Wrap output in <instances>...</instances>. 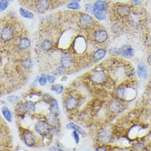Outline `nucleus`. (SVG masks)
Instances as JSON below:
<instances>
[{
	"mask_svg": "<svg viewBox=\"0 0 151 151\" xmlns=\"http://www.w3.org/2000/svg\"><path fill=\"white\" fill-rule=\"evenodd\" d=\"M116 94L117 98L122 99V100H128L131 98H133L136 95L135 89L130 87H120L116 90Z\"/></svg>",
	"mask_w": 151,
	"mask_h": 151,
	"instance_id": "nucleus-1",
	"label": "nucleus"
},
{
	"mask_svg": "<svg viewBox=\"0 0 151 151\" xmlns=\"http://www.w3.org/2000/svg\"><path fill=\"white\" fill-rule=\"evenodd\" d=\"M14 28L10 25H7L0 31V37L4 42H10L14 37Z\"/></svg>",
	"mask_w": 151,
	"mask_h": 151,
	"instance_id": "nucleus-2",
	"label": "nucleus"
},
{
	"mask_svg": "<svg viewBox=\"0 0 151 151\" xmlns=\"http://www.w3.org/2000/svg\"><path fill=\"white\" fill-rule=\"evenodd\" d=\"M78 24L82 28L91 27L94 25V18L89 13H82L78 19Z\"/></svg>",
	"mask_w": 151,
	"mask_h": 151,
	"instance_id": "nucleus-3",
	"label": "nucleus"
},
{
	"mask_svg": "<svg viewBox=\"0 0 151 151\" xmlns=\"http://www.w3.org/2000/svg\"><path fill=\"white\" fill-rule=\"evenodd\" d=\"M35 131L40 136H48L49 134V125L46 121H39L35 125Z\"/></svg>",
	"mask_w": 151,
	"mask_h": 151,
	"instance_id": "nucleus-4",
	"label": "nucleus"
},
{
	"mask_svg": "<svg viewBox=\"0 0 151 151\" xmlns=\"http://www.w3.org/2000/svg\"><path fill=\"white\" fill-rule=\"evenodd\" d=\"M112 140H113V134L110 130H103L99 133L97 136L98 142L102 144L111 143Z\"/></svg>",
	"mask_w": 151,
	"mask_h": 151,
	"instance_id": "nucleus-5",
	"label": "nucleus"
},
{
	"mask_svg": "<svg viewBox=\"0 0 151 151\" xmlns=\"http://www.w3.org/2000/svg\"><path fill=\"white\" fill-rule=\"evenodd\" d=\"M124 104L118 99H114L109 104V109L113 114H119L124 110Z\"/></svg>",
	"mask_w": 151,
	"mask_h": 151,
	"instance_id": "nucleus-6",
	"label": "nucleus"
},
{
	"mask_svg": "<svg viewBox=\"0 0 151 151\" xmlns=\"http://www.w3.org/2000/svg\"><path fill=\"white\" fill-rule=\"evenodd\" d=\"M94 41L98 44H104L107 42V40L109 39V34L107 32V31L104 29L97 30L94 31Z\"/></svg>",
	"mask_w": 151,
	"mask_h": 151,
	"instance_id": "nucleus-7",
	"label": "nucleus"
},
{
	"mask_svg": "<svg viewBox=\"0 0 151 151\" xmlns=\"http://www.w3.org/2000/svg\"><path fill=\"white\" fill-rule=\"evenodd\" d=\"M51 6L50 0H36L35 9L40 13H44L49 9Z\"/></svg>",
	"mask_w": 151,
	"mask_h": 151,
	"instance_id": "nucleus-8",
	"label": "nucleus"
},
{
	"mask_svg": "<svg viewBox=\"0 0 151 151\" xmlns=\"http://www.w3.org/2000/svg\"><path fill=\"white\" fill-rule=\"evenodd\" d=\"M79 104L78 98L73 96H68L64 101V107L68 111H73L75 110Z\"/></svg>",
	"mask_w": 151,
	"mask_h": 151,
	"instance_id": "nucleus-9",
	"label": "nucleus"
},
{
	"mask_svg": "<svg viewBox=\"0 0 151 151\" xmlns=\"http://www.w3.org/2000/svg\"><path fill=\"white\" fill-rule=\"evenodd\" d=\"M60 63L61 67L63 69H68L71 68L72 63H73L72 56L69 53H63L61 56Z\"/></svg>",
	"mask_w": 151,
	"mask_h": 151,
	"instance_id": "nucleus-10",
	"label": "nucleus"
},
{
	"mask_svg": "<svg viewBox=\"0 0 151 151\" xmlns=\"http://www.w3.org/2000/svg\"><path fill=\"white\" fill-rule=\"evenodd\" d=\"M117 14L121 18H128L131 14V8L127 4H120L116 9Z\"/></svg>",
	"mask_w": 151,
	"mask_h": 151,
	"instance_id": "nucleus-11",
	"label": "nucleus"
},
{
	"mask_svg": "<svg viewBox=\"0 0 151 151\" xmlns=\"http://www.w3.org/2000/svg\"><path fill=\"white\" fill-rule=\"evenodd\" d=\"M23 140H24V143L26 144L28 147H33L35 144V136L30 131H26L23 133Z\"/></svg>",
	"mask_w": 151,
	"mask_h": 151,
	"instance_id": "nucleus-12",
	"label": "nucleus"
},
{
	"mask_svg": "<svg viewBox=\"0 0 151 151\" xmlns=\"http://www.w3.org/2000/svg\"><path fill=\"white\" fill-rule=\"evenodd\" d=\"M91 80L97 84H102L106 80V74L102 71H95L91 75Z\"/></svg>",
	"mask_w": 151,
	"mask_h": 151,
	"instance_id": "nucleus-13",
	"label": "nucleus"
},
{
	"mask_svg": "<svg viewBox=\"0 0 151 151\" xmlns=\"http://www.w3.org/2000/svg\"><path fill=\"white\" fill-rule=\"evenodd\" d=\"M45 121L48 122L49 126H58L59 125V120L58 118V116L54 115L52 112L46 114Z\"/></svg>",
	"mask_w": 151,
	"mask_h": 151,
	"instance_id": "nucleus-14",
	"label": "nucleus"
},
{
	"mask_svg": "<svg viewBox=\"0 0 151 151\" xmlns=\"http://www.w3.org/2000/svg\"><path fill=\"white\" fill-rule=\"evenodd\" d=\"M137 74L140 77V79L146 80L148 76V69L146 65L144 63H140L137 65Z\"/></svg>",
	"mask_w": 151,
	"mask_h": 151,
	"instance_id": "nucleus-15",
	"label": "nucleus"
},
{
	"mask_svg": "<svg viewBox=\"0 0 151 151\" xmlns=\"http://www.w3.org/2000/svg\"><path fill=\"white\" fill-rule=\"evenodd\" d=\"M93 5H94V11L107 12L109 8L108 4L104 0H97Z\"/></svg>",
	"mask_w": 151,
	"mask_h": 151,
	"instance_id": "nucleus-16",
	"label": "nucleus"
},
{
	"mask_svg": "<svg viewBox=\"0 0 151 151\" xmlns=\"http://www.w3.org/2000/svg\"><path fill=\"white\" fill-rule=\"evenodd\" d=\"M106 50L104 49H98L96 51H94V54L92 55V59L93 61L97 63L100 61L102 59H104L106 55Z\"/></svg>",
	"mask_w": 151,
	"mask_h": 151,
	"instance_id": "nucleus-17",
	"label": "nucleus"
},
{
	"mask_svg": "<svg viewBox=\"0 0 151 151\" xmlns=\"http://www.w3.org/2000/svg\"><path fill=\"white\" fill-rule=\"evenodd\" d=\"M122 48V55L125 58H132L134 55V50L132 47L128 45H124L121 47Z\"/></svg>",
	"mask_w": 151,
	"mask_h": 151,
	"instance_id": "nucleus-18",
	"label": "nucleus"
},
{
	"mask_svg": "<svg viewBox=\"0 0 151 151\" xmlns=\"http://www.w3.org/2000/svg\"><path fill=\"white\" fill-rule=\"evenodd\" d=\"M53 43L51 40L49 39H45L43 40V42L40 43V49L45 52L50 51L51 50L53 49Z\"/></svg>",
	"mask_w": 151,
	"mask_h": 151,
	"instance_id": "nucleus-19",
	"label": "nucleus"
},
{
	"mask_svg": "<svg viewBox=\"0 0 151 151\" xmlns=\"http://www.w3.org/2000/svg\"><path fill=\"white\" fill-rule=\"evenodd\" d=\"M49 109H50V112H52L56 116H59L60 115V111H59V106L56 99L53 98V100L49 103Z\"/></svg>",
	"mask_w": 151,
	"mask_h": 151,
	"instance_id": "nucleus-20",
	"label": "nucleus"
},
{
	"mask_svg": "<svg viewBox=\"0 0 151 151\" xmlns=\"http://www.w3.org/2000/svg\"><path fill=\"white\" fill-rule=\"evenodd\" d=\"M66 126H67V129H68V130H73V131H77L79 134L82 135L84 137L86 136V133L85 132V131H84L83 129L81 128V127H80L79 125H76L75 123H73V122L68 123V124H67Z\"/></svg>",
	"mask_w": 151,
	"mask_h": 151,
	"instance_id": "nucleus-21",
	"label": "nucleus"
},
{
	"mask_svg": "<svg viewBox=\"0 0 151 151\" xmlns=\"http://www.w3.org/2000/svg\"><path fill=\"white\" fill-rule=\"evenodd\" d=\"M30 46V41L27 37H22L18 42V48L20 50H27Z\"/></svg>",
	"mask_w": 151,
	"mask_h": 151,
	"instance_id": "nucleus-22",
	"label": "nucleus"
},
{
	"mask_svg": "<svg viewBox=\"0 0 151 151\" xmlns=\"http://www.w3.org/2000/svg\"><path fill=\"white\" fill-rule=\"evenodd\" d=\"M93 15L95 17V18L98 19L99 21H104L107 18V12L94 11L93 12Z\"/></svg>",
	"mask_w": 151,
	"mask_h": 151,
	"instance_id": "nucleus-23",
	"label": "nucleus"
},
{
	"mask_svg": "<svg viewBox=\"0 0 151 151\" xmlns=\"http://www.w3.org/2000/svg\"><path fill=\"white\" fill-rule=\"evenodd\" d=\"M2 113L4 115V118L8 121V122H12V113L10 110L8 109L7 107H2Z\"/></svg>",
	"mask_w": 151,
	"mask_h": 151,
	"instance_id": "nucleus-24",
	"label": "nucleus"
},
{
	"mask_svg": "<svg viewBox=\"0 0 151 151\" xmlns=\"http://www.w3.org/2000/svg\"><path fill=\"white\" fill-rule=\"evenodd\" d=\"M20 13H21V15L22 16L23 18H26L28 19L34 18V14L31 12L28 11V10L25 9V8H20Z\"/></svg>",
	"mask_w": 151,
	"mask_h": 151,
	"instance_id": "nucleus-25",
	"label": "nucleus"
},
{
	"mask_svg": "<svg viewBox=\"0 0 151 151\" xmlns=\"http://www.w3.org/2000/svg\"><path fill=\"white\" fill-rule=\"evenodd\" d=\"M16 113L17 114H24L27 112V108H26V106H25V102H20L18 103V105L16 107Z\"/></svg>",
	"mask_w": 151,
	"mask_h": 151,
	"instance_id": "nucleus-26",
	"label": "nucleus"
},
{
	"mask_svg": "<svg viewBox=\"0 0 151 151\" xmlns=\"http://www.w3.org/2000/svg\"><path fill=\"white\" fill-rule=\"evenodd\" d=\"M63 86L62 84H53L51 86V90L55 92L57 94H61L63 91Z\"/></svg>",
	"mask_w": 151,
	"mask_h": 151,
	"instance_id": "nucleus-27",
	"label": "nucleus"
},
{
	"mask_svg": "<svg viewBox=\"0 0 151 151\" xmlns=\"http://www.w3.org/2000/svg\"><path fill=\"white\" fill-rule=\"evenodd\" d=\"M25 106L27 108V112H33L35 110V104L31 101H27L25 102Z\"/></svg>",
	"mask_w": 151,
	"mask_h": 151,
	"instance_id": "nucleus-28",
	"label": "nucleus"
},
{
	"mask_svg": "<svg viewBox=\"0 0 151 151\" xmlns=\"http://www.w3.org/2000/svg\"><path fill=\"white\" fill-rule=\"evenodd\" d=\"M67 8L71 9V10H80L81 9V5H80L79 3L72 1L69 4H67Z\"/></svg>",
	"mask_w": 151,
	"mask_h": 151,
	"instance_id": "nucleus-29",
	"label": "nucleus"
},
{
	"mask_svg": "<svg viewBox=\"0 0 151 151\" xmlns=\"http://www.w3.org/2000/svg\"><path fill=\"white\" fill-rule=\"evenodd\" d=\"M22 67L25 69H30L32 68V66H33V62H32V61L30 59H26V60H24L22 61Z\"/></svg>",
	"mask_w": 151,
	"mask_h": 151,
	"instance_id": "nucleus-30",
	"label": "nucleus"
},
{
	"mask_svg": "<svg viewBox=\"0 0 151 151\" xmlns=\"http://www.w3.org/2000/svg\"><path fill=\"white\" fill-rule=\"evenodd\" d=\"M109 54L113 56H117V55H122V48H111L109 50Z\"/></svg>",
	"mask_w": 151,
	"mask_h": 151,
	"instance_id": "nucleus-31",
	"label": "nucleus"
},
{
	"mask_svg": "<svg viewBox=\"0 0 151 151\" xmlns=\"http://www.w3.org/2000/svg\"><path fill=\"white\" fill-rule=\"evenodd\" d=\"M133 149H134L135 150H145V144H144L143 143L138 142V143L135 144L133 145Z\"/></svg>",
	"mask_w": 151,
	"mask_h": 151,
	"instance_id": "nucleus-32",
	"label": "nucleus"
},
{
	"mask_svg": "<svg viewBox=\"0 0 151 151\" xmlns=\"http://www.w3.org/2000/svg\"><path fill=\"white\" fill-rule=\"evenodd\" d=\"M8 0H0V11H4L8 7Z\"/></svg>",
	"mask_w": 151,
	"mask_h": 151,
	"instance_id": "nucleus-33",
	"label": "nucleus"
},
{
	"mask_svg": "<svg viewBox=\"0 0 151 151\" xmlns=\"http://www.w3.org/2000/svg\"><path fill=\"white\" fill-rule=\"evenodd\" d=\"M47 83H48V81H47L46 76L45 75V74H42V75L39 78V83H40V86H45Z\"/></svg>",
	"mask_w": 151,
	"mask_h": 151,
	"instance_id": "nucleus-34",
	"label": "nucleus"
},
{
	"mask_svg": "<svg viewBox=\"0 0 151 151\" xmlns=\"http://www.w3.org/2000/svg\"><path fill=\"white\" fill-rule=\"evenodd\" d=\"M42 98H43V101H44V102H46V103H49V104L53 99V98L52 97V95L48 94V93H45V94L43 95Z\"/></svg>",
	"mask_w": 151,
	"mask_h": 151,
	"instance_id": "nucleus-35",
	"label": "nucleus"
},
{
	"mask_svg": "<svg viewBox=\"0 0 151 151\" xmlns=\"http://www.w3.org/2000/svg\"><path fill=\"white\" fill-rule=\"evenodd\" d=\"M85 10L89 13H93L94 12V5L91 4H87L85 5Z\"/></svg>",
	"mask_w": 151,
	"mask_h": 151,
	"instance_id": "nucleus-36",
	"label": "nucleus"
},
{
	"mask_svg": "<svg viewBox=\"0 0 151 151\" xmlns=\"http://www.w3.org/2000/svg\"><path fill=\"white\" fill-rule=\"evenodd\" d=\"M78 134H79V133L77 132V131H74L72 132V137H73V139L75 140L76 144H79L80 137Z\"/></svg>",
	"mask_w": 151,
	"mask_h": 151,
	"instance_id": "nucleus-37",
	"label": "nucleus"
},
{
	"mask_svg": "<svg viewBox=\"0 0 151 151\" xmlns=\"http://www.w3.org/2000/svg\"><path fill=\"white\" fill-rule=\"evenodd\" d=\"M18 97L17 96H14V95H12V96H10V97H8V101L9 102H12V103H13V102H17V100H18Z\"/></svg>",
	"mask_w": 151,
	"mask_h": 151,
	"instance_id": "nucleus-38",
	"label": "nucleus"
},
{
	"mask_svg": "<svg viewBox=\"0 0 151 151\" xmlns=\"http://www.w3.org/2000/svg\"><path fill=\"white\" fill-rule=\"evenodd\" d=\"M46 78H47V81L49 82V83H54V81L56 80V78H55V76L53 75H47L46 76Z\"/></svg>",
	"mask_w": 151,
	"mask_h": 151,
	"instance_id": "nucleus-39",
	"label": "nucleus"
},
{
	"mask_svg": "<svg viewBox=\"0 0 151 151\" xmlns=\"http://www.w3.org/2000/svg\"><path fill=\"white\" fill-rule=\"evenodd\" d=\"M96 150L99 151V150H107V148L104 147V146H100V147H98L96 149Z\"/></svg>",
	"mask_w": 151,
	"mask_h": 151,
	"instance_id": "nucleus-40",
	"label": "nucleus"
},
{
	"mask_svg": "<svg viewBox=\"0 0 151 151\" xmlns=\"http://www.w3.org/2000/svg\"><path fill=\"white\" fill-rule=\"evenodd\" d=\"M147 62H148V64H150V65H151V55H150L148 56Z\"/></svg>",
	"mask_w": 151,
	"mask_h": 151,
	"instance_id": "nucleus-41",
	"label": "nucleus"
},
{
	"mask_svg": "<svg viewBox=\"0 0 151 151\" xmlns=\"http://www.w3.org/2000/svg\"><path fill=\"white\" fill-rule=\"evenodd\" d=\"M143 0H132V3L133 4H139L140 2H142Z\"/></svg>",
	"mask_w": 151,
	"mask_h": 151,
	"instance_id": "nucleus-42",
	"label": "nucleus"
},
{
	"mask_svg": "<svg viewBox=\"0 0 151 151\" xmlns=\"http://www.w3.org/2000/svg\"><path fill=\"white\" fill-rule=\"evenodd\" d=\"M72 1H73V2H76V3H80L81 0H72Z\"/></svg>",
	"mask_w": 151,
	"mask_h": 151,
	"instance_id": "nucleus-43",
	"label": "nucleus"
}]
</instances>
